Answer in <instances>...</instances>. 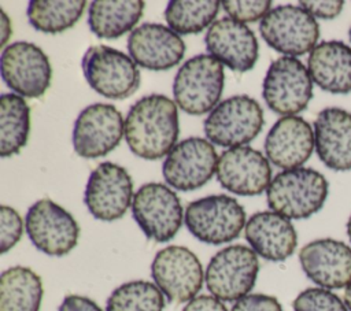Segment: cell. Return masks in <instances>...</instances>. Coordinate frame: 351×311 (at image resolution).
I'll list each match as a JSON object with an SVG mask.
<instances>
[{
  "mask_svg": "<svg viewBox=\"0 0 351 311\" xmlns=\"http://www.w3.org/2000/svg\"><path fill=\"white\" fill-rule=\"evenodd\" d=\"M178 111L165 95H148L137 100L125 119V140L130 151L145 160H158L176 147Z\"/></svg>",
  "mask_w": 351,
  "mask_h": 311,
  "instance_id": "1",
  "label": "cell"
},
{
  "mask_svg": "<svg viewBox=\"0 0 351 311\" xmlns=\"http://www.w3.org/2000/svg\"><path fill=\"white\" fill-rule=\"evenodd\" d=\"M328 190V181L319 171L298 167L284 170L271 179L266 200L271 211L288 219H304L324 207Z\"/></svg>",
  "mask_w": 351,
  "mask_h": 311,
  "instance_id": "2",
  "label": "cell"
},
{
  "mask_svg": "<svg viewBox=\"0 0 351 311\" xmlns=\"http://www.w3.org/2000/svg\"><path fill=\"white\" fill-rule=\"evenodd\" d=\"M223 66L211 55L200 53L188 59L177 71L173 95L177 105L189 115L213 111L222 95Z\"/></svg>",
  "mask_w": 351,
  "mask_h": 311,
  "instance_id": "3",
  "label": "cell"
},
{
  "mask_svg": "<svg viewBox=\"0 0 351 311\" xmlns=\"http://www.w3.org/2000/svg\"><path fill=\"white\" fill-rule=\"evenodd\" d=\"M184 222L199 241L219 245L237 238L245 227V211L233 197L211 195L186 206Z\"/></svg>",
  "mask_w": 351,
  "mask_h": 311,
  "instance_id": "4",
  "label": "cell"
},
{
  "mask_svg": "<svg viewBox=\"0 0 351 311\" xmlns=\"http://www.w3.org/2000/svg\"><path fill=\"white\" fill-rule=\"evenodd\" d=\"M81 66L89 86L104 97L122 100L140 86V70L136 62L115 48L107 45L88 48Z\"/></svg>",
  "mask_w": 351,
  "mask_h": 311,
  "instance_id": "5",
  "label": "cell"
},
{
  "mask_svg": "<svg viewBox=\"0 0 351 311\" xmlns=\"http://www.w3.org/2000/svg\"><path fill=\"white\" fill-rule=\"evenodd\" d=\"M259 271L258 256L241 244L218 251L208 262L204 279L208 292L221 301H237L252 290Z\"/></svg>",
  "mask_w": 351,
  "mask_h": 311,
  "instance_id": "6",
  "label": "cell"
},
{
  "mask_svg": "<svg viewBox=\"0 0 351 311\" xmlns=\"http://www.w3.org/2000/svg\"><path fill=\"white\" fill-rule=\"evenodd\" d=\"M265 125L259 103L247 96H232L214 107L204 121L207 138L221 147H243L252 141Z\"/></svg>",
  "mask_w": 351,
  "mask_h": 311,
  "instance_id": "7",
  "label": "cell"
},
{
  "mask_svg": "<svg viewBox=\"0 0 351 311\" xmlns=\"http://www.w3.org/2000/svg\"><path fill=\"white\" fill-rule=\"evenodd\" d=\"M259 32L269 47L292 58L311 52L319 38L315 18L292 4L271 8L261 21Z\"/></svg>",
  "mask_w": 351,
  "mask_h": 311,
  "instance_id": "8",
  "label": "cell"
},
{
  "mask_svg": "<svg viewBox=\"0 0 351 311\" xmlns=\"http://www.w3.org/2000/svg\"><path fill=\"white\" fill-rule=\"evenodd\" d=\"M132 215L145 237L156 242L171 240L184 216L176 192L160 182H148L138 188L133 196Z\"/></svg>",
  "mask_w": 351,
  "mask_h": 311,
  "instance_id": "9",
  "label": "cell"
},
{
  "mask_svg": "<svg viewBox=\"0 0 351 311\" xmlns=\"http://www.w3.org/2000/svg\"><path fill=\"white\" fill-rule=\"evenodd\" d=\"M262 96L276 114L289 116L303 111L313 97V79L308 70L296 58L276 59L263 79Z\"/></svg>",
  "mask_w": 351,
  "mask_h": 311,
  "instance_id": "10",
  "label": "cell"
},
{
  "mask_svg": "<svg viewBox=\"0 0 351 311\" xmlns=\"http://www.w3.org/2000/svg\"><path fill=\"white\" fill-rule=\"evenodd\" d=\"M151 275L166 299L176 304L195 299L204 279L197 256L180 245H169L155 255Z\"/></svg>",
  "mask_w": 351,
  "mask_h": 311,
  "instance_id": "11",
  "label": "cell"
},
{
  "mask_svg": "<svg viewBox=\"0 0 351 311\" xmlns=\"http://www.w3.org/2000/svg\"><path fill=\"white\" fill-rule=\"evenodd\" d=\"M25 226L33 245L49 256H64L78 242L77 221L49 199H41L27 210Z\"/></svg>",
  "mask_w": 351,
  "mask_h": 311,
  "instance_id": "12",
  "label": "cell"
},
{
  "mask_svg": "<svg viewBox=\"0 0 351 311\" xmlns=\"http://www.w3.org/2000/svg\"><path fill=\"white\" fill-rule=\"evenodd\" d=\"M0 66L3 81L19 96L41 97L51 85L49 59L33 42L16 41L5 47L1 52Z\"/></svg>",
  "mask_w": 351,
  "mask_h": 311,
  "instance_id": "13",
  "label": "cell"
},
{
  "mask_svg": "<svg viewBox=\"0 0 351 311\" xmlns=\"http://www.w3.org/2000/svg\"><path fill=\"white\" fill-rule=\"evenodd\" d=\"M132 196L133 181L128 170L117 163L103 162L88 178L84 203L93 218L111 222L125 215Z\"/></svg>",
  "mask_w": 351,
  "mask_h": 311,
  "instance_id": "14",
  "label": "cell"
},
{
  "mask_svg": "<svg viewBox=\"0 0 351 311\" xmlns=\"http://www.w3.org/2000/svg\"><path fill=\"white\" fill-rule=\"evenodd\" d=\"M123 133L125 122L115 105L90 104L80 112L74 122V151L86 159L106 156L118 147Z\"/></svg>",
  "mask_w": 351,
  "mask_h": 311,
  "instance_id": "15",
  "label": "cell"
},
{
  "mask_svg": "<svg viewBox=\"0 0 351 311\" xmlns=\"http://www.w3.org/2000/svg\"><path fill=\"white\" fill-rule=\"evenodd\" d=\"M218 156L214 145L202 137H189L166 156L162 173L165 181L177 190H195L208 182L217 171Z\"/></svg>",
  "mask_w": 351,
  "mask_h": 311,
  "instance_id": "16",
  "label": "cell"
},
{
  "mask_svg": "<svg viewBox=\"0 0 351 311\" xmlns=\"http://www.w3.org/2000/svg\"><path fill=\"white\" fill-rule=\"evenodd\" d=\"M215 173L222 188L240 196L261 195L271 182L269 160L262 152L244 145L223 151Z\"/></svg>",
  "mask_w": 351,
  "mask_h": 311,
  "instance_id": "17",
  "label": "cell"
},
{
  "mask_svg": "<svg viewBox=\"0 0 351 311\" xmlns=\"http://www.w3.org/2000/svg\"><path fill=\"white\" fill-rule=\"evenodd\" d=\"M204 41L213 58L237 73L250 71L259 56L254 32L229 16L215 21L208 27Z\"/></svg>",
  "mask_w": 351,
  "mask_h": 311,
  "instance_id": "18",
  "label": "cell"
},
{
  "mask_svg": "<svg viewBox=\"0 0 351 311\" xmlns=\"http://www.w3.org/2000/svg\"><path fill=\"white\" fill-rule=\"evenodd\" d=\"M304 274L324 289L347 288L351 282V248L335 238H319L299 252Z\"/></svg>",
  "mask_w": 351,
  "mask_h": 311,
  "instance_id": "19",
  "label": "cell"
},
{
  "mask_svg": "<svg viewBox=\"0 0 351 311\" xmlns=\"http://www.w3.org/2000/svg\"><path fill=\"white\" fill-rule=\"evenodd\" d=\"M128 51L136 64L154 71H165L181 62L185 44L174 30L165 25L143 23L129 34Z\"/></svg>",
  "mask_w": 351,
  "mask_h": 311,
  "instance_id": "20",
  "label": "cell"
},
{
  "mask_svg": "<svg viewBox=\"0 0 351 311\" xmlns=\"http://www.w3.org/2000/svg\"><path fill=\"white\" fill-rule=\"evenodd\" d=\"M315 138L313 129L302 116L280 118L265 138L267 159L284 170L300 167L313 153Z\"/></svg>",
  "mask_w": 351,
  "mask_h": 311,
  "instance_id": "21",
  "label": "cell"
},
{
  "mask_svg": "<svg viewBox=\"0 0 351 311\" xmlns=\"http://www.w3.org/2000/svg\"><path fill=\"white\" fill-rule=\"evenodd\" d=\"M315 151L319 160L335 171L351 170V112L328 107L314 122Z\"/></svg>",
  "mask_w": 351,
  "mask_h": 311,
  "instance_id": "22",
  "label": "cell"
},
{
  "mask_svg": "<svg viewBox=\"0 0 351 311\" xmlns=\"http://www.w3.org/2000/svg\"><path fill=\"white\" fill-rule=\"evenodd\" d=\"M245 240L256 255L271 262L288 259L298 245L291 221L274 211L255 212L245 223Z\"/></svg>",
  "mask_w": 351,
  "mask_h": 311,
  "instance_id": "23",
  "label": "cell"
},
{
  "mask_svg": "<svg viewBox=\"0 0 351 311\" xmlns=\"http://www.w3.org/2000/svg\"><path fill=\"white\" fill-rule=\"evenodd\" d=\"M307 70L314 84L335 95L351 92V47L340 40L319 42L308 55Z\"/></svg>",
  "mask_w": 351,
  "mask_h": 311,
  "instance_id": "24",
  "label": "cell"
},
{
  "mask_svg": "<svg viewBox=\"0 0 351 311\" xmlns=\"http://www.w3.org/2000/svg\"><path fill=\"white\" fill-rule=\"evenodd\" d=\"M144 12V1L95 0L89 5L88 25L99 38L115 40L132 30Z\"/></svg>",
  "mask_w": 351,
  "mask_h": 311,
  "instance_id": "25",
  "label": "cell"
},
{
  "mask_svg": "<svg viewBox=\"0 0 351 311\" xmlns=\"http://www.w3.org/2000/svg\"><path fill=\"white\" fill-rule=\"evenodd\" d=\"M43 281L29 267L14 266L0 275V311H40Z\"/></svg>",
  "mask_w": 351,
  "mask_h": 311,
  "instance_id": "26",
  "label": "cell"
},
{
  "mask_svg": "<svg viewBox=\"0 0 351 311\" xmlns=\"http://www.w3.org/2000/svg\"><path fill=\"white\" fill-rule=\"evenodd\" d=\"M30 132V108L25 99L14 93L0 97V156L18 153L27 142Z\"/></svg>",
  "mask_w": 351,
  "mask_h": 311,
  "instance_id": "27",
  "label": "cell"
},
{
  "mask_svg": "<svg viewBox=\"0 0 351 311\" xmlns=\"http://www.w3.org/2000/svg\"><path fill=\"white\" fill-rule=\"evenodd\" d=\"M85 5L84 0H33L27 7V18L36 30L55 34L73 27L82 16Z\"/></svg>",
  "mask_w": 351,
  "mask_h": 311,
  "instance_id": "28",
  "label": "cell"
},
{
  "mask_svg": "<svg viewBox=\"0 0 351 311\" xmlns=\"http://www.w3.org/2000/svg\"><path fill=\"white\" fill-rule=\"evenodd\" d=\"M219 5L217 0H171L165 10V18L177 34H195L214 21Z\"/></svg>",
  "mask_w": 351,
  "mask_h": 311,
  "instance_id": "29",
  "label": "cell"
},
{
  "mask_svg": "<svg viewBox=\"0 0 351 311\" xmlns=\"http://www.w3.org/2000/svg\"><path fill=\"white\" fill-rule=\"evenodd\" d=\"M165 295L160 289L143 279L129 281L112 290L106 311H163Z\"/></svg>",
  "mask_w": 351,
  "mask_h": 311,
  "instance_id": "30",
  "label": "cell"
},
{
  "mask_svg": "<svg viewBox=\"0 0 351 311\" xmlns=\"http://www.w3.org/2000/svg\"><path fill=\"white\" fill-rule=\"evenodd\" d=\"M293 311H348L346 303L324 288H307L292 303Z\"/></svg>",
  "mask_w": 351,
  "mask_h": 311,
  "instance_id": "31",
  "label": "cell"
},
{
  "mask_svg": "<svg viewBox=\"0 0 351 311\" xmlns=\"http://www.w3.org/2000/svg\"><path fill=\"white\" fill-rule=\"evenodd\" d=\"M23 221L11 207H0V252H8L22 237Z\"/></svg>",
  "mask_w": 351,
  "mask_h": 311,
  "instance_id": "32",
  "label": "cell"
},
{
  "mask_svg": "<svg viewBox=\"0 0 351 311\" xmlns=\"http://www.w3.org/2000/svg\"><path fill=\"white\" fill-rule=\"evenodd\" d=\"M222 8L230 18L239 22H255L258 19H263L270 11L271 1L259 0V1H236V0H225L221 1Z\"/></svg>",
  "mask_w": 351,
  "mask_h": 311,
  "instance_id": "33",
  "label": "cell"
},
{
  "mask_svg": "<svg viewBox=\"0 0 351 311\" xmlns=\"http://www.w3.org/2000/svg\"><path fill=\"white\" fill-rule=\"evenodd\" d=\"M230 311H282V307L274 296L252 293L237 300Z\"/></svg>",
  "mask_w": 351,
  "mask_h": 311,
  "instance_id": "34",
  "label": "cell"
},
{
  "mask_svg": "<svg viewBox=\"0 0 351 311\" xmlns=\"http://www.w3.org/2000/svg\"><path fill=\"white\" fill-rule=\"evenodd\" d=\"M300 7L310 12L314 18L333 19L336 18L344 5L341 0H302Z\"/></svg>",
  "mask_w": 351,
  "mask_h": 311,
  "instance_id": "35",
  "label": "cell"
},
{
  "mask_svg": "<svg viewBox=\"0 0 351 311\" xmlns=\"http://www.w3.org/2000/svg\"><path fill=\"white\" fill-rule=\"evenodd\" d=\"M182 311H228L225 304L208 295H200L192 299L191 301L186 303V306L182 308Z\"/></svg>",
  "mask_w": 351,
  "mask_h": 311,
  "instance_id": "36",
  "label": "cell"
},
{
  "mask_svg": "<svg viewBox=\"0 0 351 311\" xmlns=\"http://www.w3.org/2000/svg\"><path fill=\"white\" fill-rule=\"evenodd\" d=\"M58 311H103L92 299L80 296V295H69L63 299Z\"/></svg>",
  "mask_w": 351,
  "mask_h": 311,
  "instance_id": "37",
  "label": "cell"
},
{
  "mask_svg": "<svg viewBox=\"0 0 351 311\" xmlns=\"http://www.w3.org/2000/svg\"><path fill=\"white\" fill-rule=\"evenodd\" d=\"M3 14V18H1V27H3V37H1V47L7 42V40H8V36H10V33H11V25H8L10 23V21H8V18H7V15H5V12L3 11L1 12Z\"/></svg>",
  "mask_w": 351,
  "mask_h": 311,
  "instance_id": "38",
  "label": "cell"
},
{
  "mask_svg": "<svg viewBox=\"0 0 351 311\" xmlns=\"http://www.w3.org/2000/svg\"><path fill=\"white\" fill-rule=\"evenodd\" d=\"M344 303L347 306V308L351 311V282L347 285L346 292H344Z\"/></svg>",
  "mask_w": 351,
  "mask_h": 311,
  "instance_id": "39",
  "label": "cell"
},
{
  "mask_svg": "<svg viewBox=\"0 0 351 311\" xmlns=\"http://www.w3.org/2000/svg\"><path fill=\"white\" fill-rule=\"evenodd\" d=\"M347 234H348V238L351 241V215H350V218L347 221Z\"/></svg>",
  "mask_w": 351,
  "mask_h": 311,
  "instance_id": "40",
  "label": "cell"
},
{
  "mask_svg": "<svg viewBox=\"0 0 351 311\" xmlns=\"http://www.w3.org/2000/svg\"><path fill=\"white\" fill-rule=\"evenodd\" d=\"M348 38H350V41H351V27H350V30H348Z\"/></svg>",
  "mask_w": 351,
  "mask_h": 311,
  "instance_id": "41",
  "label": "cell"
}]
</instances>
